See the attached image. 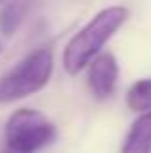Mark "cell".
<instances>
[{
  "mask_svg": "<svg viewBox=\"0 0 151 153\" xmlns=\"http://www.w3.org/2000/svg\"><path fill=\"white\" fill-rule=\"evenodd\" d=\"M126 105L134 112H151V78L138 79L126 93Z\"/></svg>",
  "mask_w": 151,
  "mask_h": 153,
  "instance_id": "cell-6",
  "label": "cell"
},
{
  "mask_svg": "<svg viewBox=\"0 0 151 153\" xmlns=\"http://www.w3.org/2000/svg\"><path fill=\"white\" fill-rule=\"evenodd\" d=\"M118 74H120L118 60L110 52H103L91 60L89 70H87V83H89L93 97L99 101L109 99L118 83Z\"/></svg>",
  "mask_w": 151,
  "mask_h": 153,
  "instance_id": "cell-4",
  "label": "cell"
},
{
  "mask_svg": "<svg viewBox=\"0 0 151 153\" xmlns=\"http://www.w3.org/2000/svg\"><path fill=\"white\" fill-rule=\"evenodd\" d=\"M53 68L54 54L49 47L29 52L0 79V103H14L41 91L49 83Z\"/></svg>",
  "mask_w": 151,
  "mask_h": 153,
  "instance_id": "cell-2",
  "label": "cell"
},
{
  "mask_svg": "<svg viewBox=\"0 0 151 153\" xmlns=\"http://www.w3.org/2000/svg\"><path fill=\"white\" fill-rule=\"evenodd\" d=\"M4 138L6 153H35L56 140V126L41 111L19 108L8 118Z\"/></svg>",
  "mask_w": 151,
  "mask_h": 153,
  "instance_id": "cell-3",
  "label": "cell"
},
{
  "mask_svg": "<svg viewBox=\"0 0 151 153\" xmlns=\"http://www.w3.org/2000/svg\"><path fill=\"white\" fill-rule=\"evenodd\" d=\"M25 10L27 6L21 2H10L4 4L0 8V33L10 37L18 31V27L21 25L23 18H25Z\"/></svg>",
  "mask_w": 151,
  "mask_h": 153,
  "instance_id": "cell-7",
  "label": "cell"
},
{
  "mask_svg": "<svg viewBox=\"0 0 151 153\" xmlns=\"http://www.w3.org/2000/svg\"><path fill=\"white\" fill-rule=\"evenodd\" d=\"M120 153H151V112H144L134 120Z\"/></svg>",
  "mask_w": 151,
  "mask_h": 153,
  "instance_id": "cell-5",
  "label": "cell"
},
{
  "mask_svg": "<svg viewBox=\"0 0 151 153\" xmlns=\"http://www.w3.org/2000/svg\"><path fill=\"white\" fill-rule=\"evenodd\" d=\"M126 19H128V8L124 6H107L97 12L93 19L68 41L62 54L64 70L70 76H76L85 66H89L91 60L99 56L103 47L118 33Z\"/></svg>",
  "mask_w": 151,
  "mask_h": 153,
  "instance_id": "cell-1",
  "label": "cell"
},
{
  "mask_svg": "<svg viewBox=\"0 0 151 153\" xmlns=\"http://www.w3.org/2000/svg\"><path fill=\"white\" fill-rule=\"evenodd\" d=\"M0 52H2V45H0Z\"/></svg>",
  "mask_w": 151,
  "mask_h": 153,
  "instance_id": "cell-8",
  "label": "cell"
}]
</instances>
